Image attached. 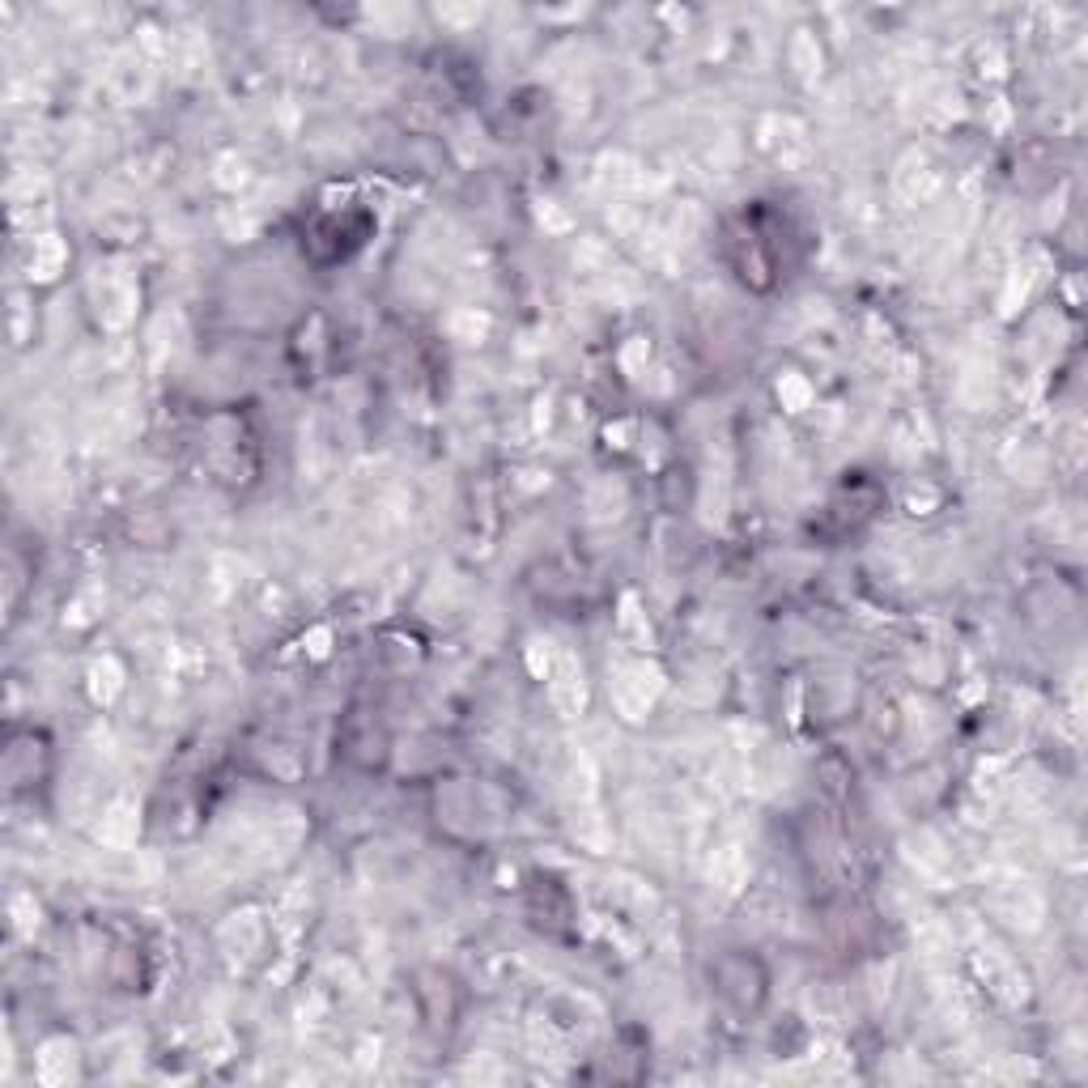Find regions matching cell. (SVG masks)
<instances>
[{
  "mask_svg": "<svg viewBox=\"0 0 1088 1088\" xmlns=\"http://www.w3.org/2000/svg\"><path fill=\"white\" fill-rule=\"evenodd\" d=\"M9 337H13V345H22V340H26V302H22V298H13V311H9Z\"/></svg>",
  "mask_w": 1088,
  "mask_h": 1088,
  "instance_id": "obj_29",
  "label": "cell"
},
{
  "mask_svg": "<svg viewBox=\"0 0 1088 1088\" xmlns=\"http://www.w3.org/2000/svg\"><path fill=\"white\" fill-rule=\"evenodd\" d=\"M745 885H749V859H745V850L740 847H719L715 850V859H710V889L731 901V897L745 894Z\"/></svg>",
  "mask_w": 1088,
  "mask_h": 1088,
  "instance_id": "obj_10",
  "label": "cell"
},
{
  "mask_svg": "<svg viewBox=\"0 0 1088 1088\" xmlns=\"http://www.w3.org/2000/svg\"><path fill=\"white\" fill-rule=\"evenodd\" d=\"M915 940H919L922 961H927L931 969L952 966V931H948L936 915H922V919H915Z\"/></svg>",
  "mask_w": 1088,
  "mask_h": 1088,
  "instance_id": "obj_12",
  "label": "cell"
},
{
  "mask_svg": "<svg viewBox=\"0 0 1088 1088\" xmlns=\"http://www.w3.org/2000/svg\"><path fill=\"white\" fill-rule=\"evenodd\" d=\"M447 328H451V337L463 340V345H481L485 332H489V315L477 311V307H460V311L447 315Z\"/></svg>",
  "mask_w": 1088,
  "mask_h": 1088,
  "instance_id": "obj_20",
  "label": "cell"
},
{
  "mask_svg": "<svg viewBox=\"0 0 1088 1088\" xmlns=\"http://www.w3.org/2000/svg\"><path fill=\"white\" fill-rule=\"evenodd\" d=\"M9 910H13V922H18V931H22V936H30V931L39 927V906H34L26 894H13Z\"/></svg>",
  "mask_w": 1088,
  "mask_h": 1088,
  "instance_id": "obj_26",
  "label": "cell"
},
{
  "mask_svg": "<svg viewBox=\"0 0 1088 1088\" xmlns=\"http://www.w3.org/2000/svg\"><path fill=\"white\" fill-rule=\"evenodd\" d=\"M540 221H549L553 230H566V226H570V221H566V218H561V213H557V209H553V200H545V204H540Z\"/></svg>",
  "mask_w": 1088,
  "mask_h": 1088,
  "instance_id": "obj_30",
  "label": "cell"
},
{
  "mask_svg": "<svg viewBox=\"0 0 1088 1088\" xmlns=\"http://www.w3.org/2000/svg\"><path fill=\"white\" fill-rule=\"evenodd\" d=\"M626 515V489L617 481H596L587 489V519L591 523H617Z\"/></svg>",
  "mask_w": 1088,
  "mask_h": 1088,
  "instance_id": "obj_18",
  "label": "cell"
},
{
  "mask_svg": "<svg viewBox=\"0 0 1088 1088\" xmlns=\"http://www.w3.org/2000/svg\"><path fill=\"white\" fill-rule=\"evenodd\" d=\"M808 1008L821 1016L825 1025H838L842 1020V999L829 991V987H817V991L808 995Z\"/></svg>",
  "mask_w": 1088,
  "mask_h": 1088,
  "instance_id": "obj_25",
  "label": "cell"
},
{
  "mask_svg": "<svg viewBox=\"0 0 1088 1088\" xmlns=\"http://www.w3.org/2000/svg\"><path fill=\"white\" fill-rule=\"evenodd\" d=\"M906 859H910V868L919 871L922 880H931V885H944L948 871H952V855H948V847H944L931 829H919V834L906 838Z\"/></svg>",
  "mask_w": 1088,
  "mask_h": 1088,
  "instance_id": "obj_9",
  "label": "cell"
},
{
  "mask_svg": "<svg viewBox=\"0 0 1088 1088\" xmlns=\"http://www.w3.org/2000/svg\"><path fill=\"white\" fill-rule=\"evenodd\" d=\"M791 69L803 81H812V77L821 73V48H817V39L808 30H799L796 39H791Z\"/></svg>",
  "mask_w": 1088,
  "mask_h": 1088,
  "instance_id": "obj_22",
  "label": "cell"
},
{
  "mask_svg": "<svg viewBox=\"0 0 1088 1088\" xmlns=\"http://www.w3.org/2000/svg\"><path fill=\"white\" fill-rule=\"evenodd\" d=\"M528 1046H532L536 1059H561L566 1055V1041H561L553 1020H532L528 1025Z\"/></svg>",
  "mask_w": 1088,
  "mask_h": 1088,
  "instance_id": "obj_21",
  "label": "cell"
},
{
  "mask_svg": "<svg viewBox=\"0 0 1088 1088\" xmlns=\"http://www.w3.org/2000/svg\"><path fill=\"white\" fill-rule=\"evenodd\" d=\"M545 680H549V698H553L557 715H561V719H579L582 706H587V680H582L579 655L557 651L553 668L545 672Z\"/></svg>",
  "mask_w": 1088,
  "mask_h": 1088,
  "instance_id": "obj_5",
  "label": "cell"
},
{
  "mask_svg": "<svg viewBox=\"0 0 1088 1088\" xmlns=\"http://www.w3.org/2000/svg\"><path fill=\"white\" fill-rule=\"evenodd\" d=\"M974 969H978V978L987 982V991H991L999 1004H1008V1008L1025 1004L1029 982H1025L1020 966H1016L1004 948H995V944H978V948H974Z\"/></svg>",
  "mask_w": 1088,
  "mask_h": 1088,
  "instance_id": "obj_4",
  "label": "cell"
},
{
  "mask_svg": "<svg viewBox=\"0 0 1088 1088\" xmlns=\"http://www.w3.org/2000/svg\"><path fill=\"white\" fill-rule=\"evenodd\" d=\"M621 629H626L638 647H651V626H647V612L638 608V600H633V596H626V600H621Z\"/></svg>",
  "mask_w": 1088,
  "mask_h": 1088,
  "instance_id": "obj_24",
  "label": "cell"
},
{
  "mask_svg": "<svg viewBox=\"0 0 1088 1088\" xmlns=\"http://www.w3.org/2000/svg\"><path fill=\"white\" fill-rule=\"evenodd\" d=\"M987 906L1008 927H1016V931H1038L1041 919H1046V897L1029 880H1020L1016 871H999L995 876L991 889H987Z\"/></svg>",
  "mask_w": 1088,
  "mask_h": 1088,
  "instance_id": "obj_2",
  "label": "cell"
},
{
  "mask_svg": "<svg viewBox=\"0 0 1088 1088\" xmlns=\"http://www.w3.org/2000/svg\"><path fill=\"white\" fill-rule=\"evenodd\" d=\"M94 293H98V319H102L111 332H120V328L132 323V315H137V290H132V281L107 272V277H98L94 281Z\"/></svg>",
  "mask_w": 1088,
  "mask_h": 1088,
  "instance_id": "obj_6",
  "label": "cell"
},
{
  "mask_svg": "<svg viewBox=\"0 0 1088 1088\" xmlns=\"http://www.w3.org/2000/svg\"><path fill=\"white\" fill-rule=\"evenodd\" d=\"M213 179H218L221 188H242V183H247V167H242L234 153H226V158L218 162V174H213Z\"/></svg>",
  "mask_w": 1088,
  "mask_h": 1088,
  "instance_id": "obj_28",
  "label": "cell"
},
{
  "mask_svg": "<svg viewBox=\"0 0 1088 1088\" xmlns=\"http://www.w3.org/2000/svg\"><path fill=\"white\" fill-rule=\"evenodd\" d=\"M575 272H579L582 290L596 293V298H605V302H612V307L638 298V277H633L626 264L612 260V251H608L605 242L582 239L579 247H575Z\"/></svg>",
  "mask_w": 1088,
  "mask_h": 1088,
  "instance_id": "obj_1",
  "label": "cell"
},
{
  "mask_svg": "<svg viewBox=\"0 0 1088 1088\" xmlns=\"http://www.w3.org/2000/svg\"><path fill=\"white\" fill-rule=\"evenodd\" d=\"M570 834L582 850L591 855H605L608 842H612V829H608L605 812L596 808V799H582V803H570Z\"/></svg>",
  "mask_w": 1088,
  "mask_h": 1088,
  "instance_id": "obj_11",
  "label": "cell"
},
{
  "mask_svg": "<svg viewBox=\"0 0 1088 1088\" xmlns=\"http://www.w3.org/2000/svg\"><path fill=\"white\" fill-rule=\"evenodd\" d=\"M132 838H137V808H132L128 799H116V803L102 812V821H98V842L111 850H128L132 847Z\"/></svg>",
  "mask_w": 1088,
  "mask_h": 1088,
  "instance_id": "obj_13",
  "label": "cell"
},
{
  "mask_svg": "<svg viewBox=\"0 0 1088 1088\" xmlns=\"http://www.w3.org/2000/svg\"><path fill=\"white\" fill-rule=\"evenodd\" d=\"M778 400H782V409L787 412H803L812 405V383L803 379V375H782L778 379Z\"/></svg>",
  "mask_w": 1088,
  "mask_h": 1088,
  "instance_id": "obj_23",
  "label": "cell"
},
{
  "mask_svg": "<svg viewBox=\"0 0 1088 1088\" xmlns=\"http://www.w3.org/2000/svg\"><path fill=\"white\" fill-rule=\"evenodd\" d=\"M659 693H663V672L655 663H647V659L617 668V677H612V706L626 719H642Z\"/></svg>",
  "mask_w": 1088,
  "mask_h": 1088,
  "instance_id": "obj_3",
  "label": "cell"
},
{
  "mask_svg": "<svg viewBox=\"0 0 1088 1088\" xmlns=\"http://www.w3.org/2000/svg\"><path fill=\"white\" fill-rule=\"evenodd\" d=\"M64 260H69V247L56 239V234H34L30 256H26V268H30L34 281H51V277H60Z\"/></svg>",
  "mask_w": 1088,
  "mask_h": 1088,
  "instance_id": "obj_17",
  "label": "cell"
},
{
  "mask_svg": "<svg viewBox=\"0 0 1088 1088\" xmlns=\"http://www.w3.org/2000/svg\"><path fill=\"white\" fill-rule=\"evenodd\" d=\"M77 1076V1046L69 1038H56L39 1050V1080L48 1088L69 1085Z\"/></svg>",
  "mask_w": 1088,
  "mask_h": 1088,
  "instance_id": "obj_15",
  "label": "cell"
},
{
  "mask_svg": "<svg viewBox=\"0 0 1088 1088\" xmlns=\"http://www.w3.org/2000/svg\"><path fill=\"white\" fill-rule=\"evenodd\" d=\"M260 944H264V922L251 910H242L221 927V948L230 957H251V952H260Z\"/></svg>",
  "mask_w": 1088,
  "mask_h": 1088,
  "instance_id": "obj_14",
  "label": "cell"
},
{
  "mask_svg": "<svg viewBox=\"0 0 1088 1088\" xmlns=\"http://www.w3.org/2000/svg\"><path fill=\"white\" fill-rule=\"evenodd\" d=\"M894 192L901 196L906 204H927L931 196L940 192V170L931 167L922 153H906L894 174Z\"/></svg>",
  "mask_w": 1088,
  "mask_h": 1088,
  "instance_id": "obj_7",
  "label": "cell"
},
{
  "mask_svg": "<svg viewBox=\"0 0 1088 1088\" xmlns=\"http://www.w3.org/2000/svg\"><path fill=\"white\" fill-rule=\"evenodd\" d=\"M107 81H111V94L120 98V102H146L149 90H153V69H149L146 56L123 51V56H116Z\"/></svg>",
  "mask_w": 1088,
  "mask_h": 1088,
  "instance_id": "obj_8",
  "label": "cell"
},
{
  "mask_svg": "<svg viewBox=\"0 0 1088 1088\" xmlns=\"http://www.w3.org/2000/svg\"><path fill=\"white\" fill-rule=\"evenodd\" d=\"M647 353H651V349H647V340H642V337L629 340L626 353H621V366H626V375H633V379H638V375H647Z\"/></svg>",
  "mask_w": 1088,
  "mask_h": 1088,
  "instance_id": "obj_27",
  "label": "cell"
},
{
  "mask_svg": "<svg viewBox=\"0 0 1088 1088\" xmlns=\"http://www.w3.org/2000/svg\"><path fill=\"white\" fill-rule=\"evenodd\" d=\"M766 132H775V137H766V146H775L782 167H803L808 162V137H803V128L796 120H766Z\"/></svg>",
  "mask_w": 1088,
  "mask_h": 1088,
  "instance_id": "obj_16",
  "label": "cell"
},
{
  "mask_svg": "<svg viewBox=\"0 0 1088 1088\" xmlns=\"http://www.w3.org/2000/svg\"><path fill=\"white\" fill-rule=\"evenodd\" d=\"M123 689V668L107 655V659H98L94 668H90V698L102 701V706H111V701L120 698Z\"/></svg>",
  "mask_w": 1088,
  "mask_h": 1088,
  "instance_id": "obj_19",
  "label": "cell"
}]
</instances>
